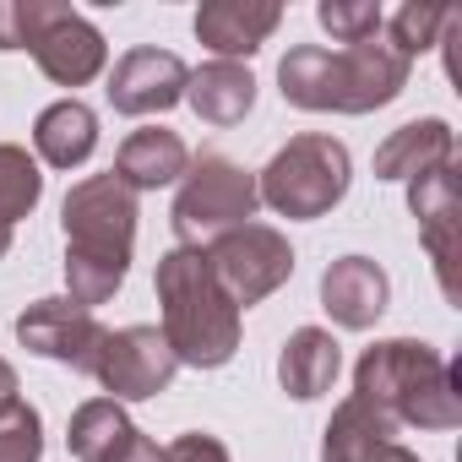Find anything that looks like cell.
<instances>
[{
  "label": "cell",
  "instance_id": "cell-9",
  "mask_svg": "<svg viewBox=\"0 0 462 462\" xmlns=\"http://www.w3.org/2000/svg\"><path fill=\"white\" fill-rule=\"evenodd\" d=\"M104 321L82 305H71L66 294H50V300H33L23 316H17V343L50 365H66L77 375H93V359H98V343H104Z\"/></svg>",
  "mask_w": 462,
  "mask_h": 462
},
{
  "label": "cell",
  "instance_id": "cell-20",
  "mask_svg": "<svg viewBox=\"0 0 462 462\" xmlns=\"http://www.w3.org/2000/svg\"><path fill=\"white\" fill-rule=\"evenodd\" d=\"M136 435H142V430L131 424L125 402H115V397H88V402L71 413V424H66V451H71L77 462H115Z\"/></svg>",
  "mask_w": 462,
  "mask_h": 462
},
{
  "label": "cell",
  "instance_id": "cell-28",
  "mask_svg": "<svg viewBox=\"0 0 462 462\" xmlns=\"http://www.w3.org/2000/svg\"><path fill=\"white\" fill-rule=\"evenodd\" d=\"M365 462H424V457H419L413 446H402V440H386V446H375Z\"/></svg>",
  "mask_w": 462,
  "mask_h": 462
},
{
  "label": "cell",
  "instance_id": "cell-2",
  "mask_svg": "<svg viewBox=\"0 0 462 462\" xmlns=\"http://www.w3.org/2000/svg\"><path fill=\"white\" fill-rule=\"evenodd\" d=\"M408 71L413 66L386 39L348 44V50L294 44L278 60V88L283 104L305 115H375L408 93Z\"/></svg>",
  "mask_w": 462,
  "mask_h": 462
},
{
  "label": "cell",
  "instance_id": "cell-17",
  "mask_svg": "<svg viewBox=\"0 0 462 462\" xmlns=\"http://www.w3.org/2000/svg\"><path fill=\"white\" fill-rule=\"evenodd\" d=\"M343 370V348L327 327H300L289 332V343L278 348V386L294 397V402H316L332 392Z\"/></svg>",
  "mask_w": 462,
  "mask_h": 462
},
{
  "label": "cell",
  "instance_id": "cell-19",
  "mask_svg": "<svg viewBox=\"0 0 462 462\" xmlns=\"http://www.w3.org/2000/svg\"><path fill=\"white\" fill-rule=\"evenodd\" d=\"M33 152L50 169H82L98 152V115L82 98H60L33 120Z\"/></svg>",
  "mask_w": 462,
  "mask_h": 462
},
{
  "label": "cell",
  "instance_id": "cell-13",
  "mask_svg": "<svg viewBox=\"0 0 462 462\" xmlns=\"http://www.w3.org/2000/svg\"><path fill=\"white\" fill-rule=\"evenodd\" d=\"M283 23V6L278 0H207L196 12V39L201 50H212L217 60H245L256 55Z\"/></svg>",
  "mask_w": 462,
  "mask_h": 462
},
{
  "label": "cell",
  "instance_id": "cell-8",
  "mask_svg": "<svg viewBox=\"0 0 462 462\" xmlns=\"http://www.w3.org/2000/svg\"><path fill=\"white\" fill-rule=\"evenodd\" d=\"M180 365L163 343L158 327H120V332H104L98 343V359H93V381L115 397V402H147V397H163L174 386Z\"/></svg>",
  "mask_w": 462,
  "mask_h": 462
},
{
  "label": "cell",
  "instance_id": "cell-16",
  "mask_svg": "<svg viewBox=\"0 0 462 462\" xmlns=\"http://www.w3.org/2000/svg\"><path fill=\"white\" fill-rule=\"evenodd\" d=\"M185 169H190V147H185V136L180 131H169V125H142V131H131L125 142H120V152H115V180L125 185V190H163V185H180L185 180Z\"/></svg>",
  "mask_w": 462,
  "mask_h": 462
},
{
  "label": "cell",
  "instance_id": "cell-23",
  "mask_svg": "<svg viewBox=\"0 0 462 462\" xmlns=\"http://www.w3.org/2000/svg\"><path fill=\"white\" fill-rule=\"evenodd\" d=\"M451 28H462V12L457 6H402V12H392L386 17V28H381V39L413 66V55H424V50H440L446 44V33Z\"/></svg>",
  "mask_w": 462,
  "mask_h": 462
},
{
  "label": "cell",
  "instance_id": "cell-27",
  "mask_svg": "<svg viewBox=\"0 0 462 462\" xmlns=\"http://www.w3.org/2000/svg\"><path fill=\"white\" fill-rule=\"evenodd\" d=\"M158 462H235V457H228V446H223L217 435H207V430H190V435L169 440V446L158 451Z\"/></svg>",
  "mask_w": 462,
  "mask_h": 462
},
{
  "label": "cell",
  "instance_id": "cell-18",
  "mask_svg": "<svg viewBox=\"0 0 462 462\" xmlns=\"http://www.w3.org/2000/svg\"><path fill=\"white\" fill-rule=\"evenodd\" d=\"M185 104L196 109V120L207 125H240L256 109V77L235 60H207L201 71H190L185 82Z\"/></svg>",
  "mask_w": 462,
  "mask_h": 462
},
{
  "label": "cell",
  "instance_id": "cell-25",
  "mask_svg": "<svg viewBox=\"0 0 462 462\" xmlns=\"http://www.w3.org/2000/svg\"><path fill=\"white\" fill-rule=\"evenodd\" d=\"M60 12H66L60 0H0V55L33 50Z\"/></svg>",
  "mask_w": 462,
  "mask_h": 462
},
{
  "label": "cell",
  "instance_id": "cell-21",
  "mask_svg": "<svg viewBox=\"0 0 462 462\" xmlns=\"http://www.w3.org/2000/svg\"><path fill=\"white\" fill-rule=\"evenodd\" d=\"M386 440H397V424L375 413L365 397H343L321 430V462H365Z\"/></svg>",
  "mask_w": 462,
  "mask_h": 462
},
{
  "label": "cell",
  "instance_id": "cell-14",
  "mask_svg": "<svg viewBox=\"0 0 462 462\" xmlns=\"http://www.w3.org/2000/svg\"><path fill=\"white\" fill-rule=\"evenodd\" d=\"M28 55L39 60V71H44L55 88H88V82L109 66V44H104V33H98L77 6H66V12L44 28V39H39Z\"/></svg>",
  "mask_w": 462,
  "mask_h": 462
},
{
  "label": "cell",
  "instance_id": "cell-12",
  "mask_svg": "<svg viewBox=\"0 0 462 462\" xmlns=\"http://www.w3.org/2000/svg\"><path fill=\"white\" fill-rule=\"evenodd\" d=\"M392 305V278L381 262L370 256H337L321 273V310L343 327V332H370Z\"/></svg>",
  "mask_w": 462,
  "mask_h": 462
},
{
  "label": "cell",
  "instance_id": "cell-24",
  "mask_svg": "<svg viewBox=\"0 0 462 462\" xmlns=\"http://www.w3.org/2000/svg\"><path fill=\"white\" fill-rule=\"evenodd\" d=\"M316 23L332 33L337 50H348V44H370V39H381L386 12L375 6V0H321V6H316Z\"/></svg>",
  "mask_w": 462,
  "mask_h": 462
},
{
  "label": "cell",
  "instance_id": "cell-7",
  "mask_svg": "<svg viewBox=\"0 0 462 462\" xmlns=\"http://www.w3.org/2000/svg\"><path fill=\"white\" fill-rule=\"evenodd\" d=\"M207 267H212V278L223 283L228 300L240 310H251L294 278V245L273 223H240V228H228V235H217L207 245Z\"/></svg>",
  "mask_w": 462,
  "mask_h": 462
},
{
  "label": "cell",
  "instance_id": "cell-22",
  "mask_svg": "<svg viewBox=\"0 0 462 462\" xmlns=\"http://www.w3.org/2000/svg\"><path fill=\"white\" fill-rule=\"evenodd\" d=\"M44 201V169L28 147L17 142H0V262H6L12 240H17V223L33 217V207Z\"/></svg>",
  "mask_w": 462,
  "mask_h": 462
},
{
  "label": "cell",
  "instance_id": "cell-26",
  "mask_svg": "<svg viewBox=\"0 0 462 462\" xmlns=\"http://www.w3.org/2000/svg\"><path fill=\"white\" fill-rule=\"evenodd\" d=\"M0 462H44V419L23 397L0 408Z\"/></svg>",
  "mask_w": 462,
  "mask_h": 462
},
{
  "label": "cell",
  "instance_id": "cell-6",
  "mask_svg": "<svg viewBox=\"0 0 462 462\" xmlns=\"http://www.w3.org/2000/svg\"><path fill=\"white\" fill-rule=\"evenodd\" d=\"M256 207H262V196H256V174L245 163L223 158V152H201V158H190V169L180 180L169 223L185 251H207L217 235L251 223Z\"/></svg>",
  "mask_w": 462,
  "mask_h": 462
},
{
  "label": "cell",
  "instance_id": "cell-4",
  "mask_svg": "<svg viewBox=\"0 0 462 462\" xmlns=\"http://www.w3.org/2000/svg\"><path fill=\"white\" fill-rule=\"evenodd\" d=\"M152 289H158V316H163L158 332H163L174 365H185V370H223L240 354L245 321H240V305L228 300L223 283L212 278L207 251L174 245L158 262Z\"/></svg>",
  "mask_w": 462,
  "mask_h": 462
},
{
  "label": "cell",
  "instance_id": "cell-5",
  "mask_svg": "<svg viewBox=\"0 0 462 462\" xmlns=\"http://www.w3.org/2000/svg\"><path fill=\"white\" fill-rule=\"evenodd\" d=\"M348 185H354V158H348V147H343L337 136H327V131L289 136V142L267 158V169L256 174L262 207H273V212L289 217V223H316V217H327L332 207H343Z\"/></svg>",
  "mask_w": 462,
  "mask_h": 462
},
{
  "label": "cell",
  "instance_id": "cell-10",
  "mask_svg": "<svg viewBox=\"0 0 462 462\" xmlns=\"http://www.w3.org/2000/svg\"><path fill=\"white\" fill-rule=\"evenodd\" d=\"M185 82H190V66L174 55V50H158V44H136L115 60L109 71V104L115 115H131V120H147V115H169L174 104H185Z\"/></svg>",
  "mask_w": 462,
  "mask_h": 462
},
{
  "label": "cell",
  "instance_id": "cell-29",
  "mask_svg": "<svg viewBox=\"0 0 462 462\" xmlns=\"http://www.w3.org/2000/svg\"><path fill=\"white\" fill-rule=\"evenodd\" d=\"M12 397H17V370H12L6 359H0V408H6Z\"/></svg>",
  "mask_w": 462,
  "mask_h": 462
},
{
  "label": "cell",
  "instance_id": "cell-3",
  "mask_svg": "<svg viewBox=\"0 0 462 462\" xmlns=\"http://www.w3.org/2000/svg\"><path fill=\"white\" fill-rule=\"evenodd\" d=\"M354 397H365L397 430H457L462 424L457 359L419 337H386L365 348L354 365Z\"/></svg>",
  "mask_w": 462,
  "mask_h": 462
},
{
  "label": "cell",
  "instance_id": "cell-1",
  "mask_svg": "<svg viewBox=\"0 0 462 462\" xmlns=\"http://www.w3.org/2000/svg\"><path fill=\"white\" fill-rule=\"evenodd\" d=\"M60 235H66V300L98 310L120 294L136 251V190L115 174H88L60 201Z\"/></svg>",
  "mask_w": 462,
  "mask_h": 462
},
{
  "label": "cell",
  "instance_id": "cell-11",
  "mask_svg": "<svg viewBox=\"0 0 462 462\" xmlns=\"http://www.w3.org/2000/svg\"><path fill=\"white\" fill-rule=\"evenodd\" d=\"M408 212L419 223V240L435 262V283L440 294L457 305V228H462V190H457V163L408 180Z\"/></svg>",
  "mask_w": 462,
  "mask_h": 462
},
{
  "label": "cell",
  "instance_id": "cell-15",
  "mask_svg": "<svg viewBox=\"0 0 462 462\" xmlns=\"http://www.w3.org/2000/svg\"><path fill=\"white\" fill-rule=\"evenodd\" d=\"M446 163H457V136H451V125L440 115L408 120L375 147V180H397V185L424 180V174H435Z\"/></svg>",
  "mask_w": 462,
  "mask_h": 462
}]
</instances>
